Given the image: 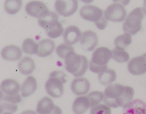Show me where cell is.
Segmentation results:
<instances>
[{"mask_svg":"<svg viewBox=\"0 0 146 114\" xmlns=\"http://www.w3.org/2000/svg\"><path fill=\"white\" fill-rule=\"evenodd\" d=\"M89 107V101L87 96H79L75 98L73 103L72 110L75 114H84Z\"/></svg>","mask_w":146,"mask_h":114,"instance_id":"obj_21","label":"cell"},{"mask_svg":"<svg viewBox=\"0 0 146 114\" xmlns=\"http://www.w3.org/2000/svg\"><path fill=\"white\" fill-rule=\"evenodd\" d=\"M18 109L17 104H13L6 101H1V113L6 112H10L12 113L16 112Z\"/></svg>","mask_w":146,"mask_h":114,"instance_id":"obj_32","label":"cell"},{"mask_svg":"<svg viewBox=\"0 0 146 114\" xmlns=\"http://www.w3.org/2000/svg\"><path fill=\"white\" fill-rule=\"evenodd\" d=\"M66 81V75L63 72L60 71L52 72L45 84L46 92L52 98H60L64 93L63 84Z\"/></svg>","mask_w":146,"mask_h":114,"instance_id":"obj_3","label":"cell"},{"mask_svg":"<svg viewBox=\"0 0 146 114\" xmlns=\"http://www.w3.org/2000/svg\"><path fill=\"white\" fill-rule=\"evenodd\" d=\"M80 15L84 20L94 22L100 30H103L108 25V20L104 17L103 10L96 6H83L80 10Z\"/></svg>","mask_w":146,"mask_h":114,"instance_id":"obj_5","label":"cell"},{"mask_svg":"<svg viewBox=\"0 0 146 114\" xmlns=\"http://www.w3.org/2000/svg\"><path fill=\"white\" fill-rule=\"evenodd\" d=\"M55 10L63 17H70L77 11L78 3L76 0H57L54 3Z\"/></svg>","mask_w":146,"mask_h":114,"instance_id":"obj_8","label":"cell"},{"mask_svg":"<svg viewBox=\"0 0 146 114\" xmlns=\"http://www.w3.org/2000/svg\"><path fill=\"white\" fill-rule=\"evenodd\" d=\"M144 18V13L142 8L140 7L134 8L125 19L123 24V30L125 33L135 35L141 30Z\"/></svg>","mask_w":146,"mask_h":114,"instance_id":"obj_6","label":"cell"},{"mask_svg":"<svg viewBox=\"0 0 146 114\" xmlns=\"http://www.w3.org/2000/svg\"><path fill=\"white\" fill-rule=\"evenodd\" d=\"M25 10L26 13L29 15L37 19L44 12L49 10L47 5L40 1H29L26 4Z\"/></svg>","mask_w":146,"mask_h":114,"instance_id":"obj_14","label":"cell"},{"mask_svg":"<svg viewBox=\"0 0 146 114\" xmlns=\"http://www.w3.org/2000/svg\"><path fill=\"white\" fill-rule=\"evenodd\" d=\"M112 58L118 63H125L130 59L128 53L123 49L115 48L112 50Z\"/></svg>","mask_w":146,"mask_h":114,"instance_id":"obj_27","label":"cell"},{"mask_svg":"<svg viewBox=\"0 0 146 114\" xmlns=\"http://www.w3.org/2000/svg\"><path fill=\"white\" fill-rule=\"evenodd\" d=\"M36 112L38 114H62L60 108L54 105L51 99L46 96L38 102Z\"/></svg>","mask_w":146,"mask_h":114,"instance_id":"obj_9","label":"cell"},{"mask_svg":"<svg viewBox=\"0 0 146 114\" xmlns=\"http://www.w3.org/2000/svg\"><path fill=\"white\" fill-rule=\"evenodd\" d=\"M145 107H146V105H145Z\"/></svg>","mask_w":146,"mask_h":114,"instance_id":"obj_37","label":"cell"},{"mask_svg":"<svg viewBox=\"0 0 146 114\" xmlns=\"http://www.w3.org/2000/svg\"><path fill=\"white\" fill-rule=\"evenodd\" d=\"M22 48L23 51L26 54H37L39 50V45L31 38H27L23 41Z\"/></svg>","mask_w":146,"mask_h":114,"instance_id":"obj_24","label":"cell"},{"mask_svg":"<svg viewBox=\"0 0 146 114\" xmlns=\"http://www.w3.org/2000/svg\"><path fill=\"white\" fill-rule=\"evenodd\" d=\"M65 69L75 77H80L86 72L89 62L86 57L72 51L65 58Z\"/></svg>","mask_w":146,"mask_h":114,"instance_id":"obj_2","label":"cell"},{"mask_svg":"<svg viewBox=\"0 0 146 114\" xmlns=\"http://www.w3.org/2000/svg\"><path fill=\"white\" fill-rule=\"evenodd\" d=\"M21 88L19 83L13 79H7L1 84V95L6 96H15L19 95Z\"/></svg>","mask_w":146,"mask_h":114,"instance_id":"obj_16","label":"cell"},{"mask_svg":"<svg viewBox=\"0 0 146 114\" xmlns=\"http://www.w3.org/2000/svg\"><path fill=\"white\" fill-rule=\"evenodd\" d=\"M72 51H74V48L70 45H66V43L60 44L56 48V52L58 57L61 58H64V59L66 57V55Z\"/></svg>","mask_w":146,"mask_h":114,"instance_id":"obj_29","label":"cell"},{"mask_svg":"<svg viewBox=\"0 0 146 114\" xmlns=\"http://www.w3.org/2000/svg\"><path fill=\"white\" fill-rule=\"evenodd\" d=\"M143 11L146 15V0L144 1V7H143Z\"/></svg>","mask_w":146,"mask_h":114,"instance_id":"obj_35","label":"cell"},{"mask_svg":"<svg viewBox=\"0 0 146 114\" xmlns=\"http://www.w3.org/2000/svg\"><path fill=\"white\" fill-rule=\"evenodd\" d=\"M98 43V35L92 31H86L82 33L80 40V46L84 51L94 50Z\"/></svg>","mask_w":146,"mask_h":114,"instance_id":"obj_12","label":"cell"},{"mask_svg":"<svg viewBox=\"0 0 146 114\" xmlns=\"http://www.w3.org/2000/svg\"><path fill=\"white\" fill-rule=\"evenodd\" d=\"M82 33L80 29L75 25L67 27L63 33V40L65 43L68 45H73L81 40Z\"/></svg>","mask_w":146,"mask_h":114,"instance_id":"obj_13","label":"cell"},{"mask_svg":"<svg viewBox=\"0 0 146 114\" xmlns=\"http://www.w3.org/2000/svg\"><path fill=\"white\" fill-rule=\"evenodd\" d=\"M87 98H88L89 101L90 107L93 108L96 105H99L100 102L103 100L104 99V93L101 91H92L87 95Z\"/></svg>","mask_w":146,"mask_h":114,"instance_id":"obj_28","label":"cell"},{"mask_svg":"<svg viewBox=\"0 0 146 114\" xmlns=\"http://www.w3.org/2000/svg\"><path fill=\"white\" fill-rule=\"evenodd\" d=\"M112 58V51L106 47H99L92 53L91 60L89 63L90 71L100 74L108 69V63Z\"/></svg>","mask_w":146,"mask_h":114,"instance_id":"obj_4","label":"cell"},{"mask_svg":"<svg viewBox=\"0 0 146 114\" xmlns=\"http://www.w3.org/2000/svg\"><path fill=\"white\" fill-rule=\"evenodd\" d=\"M37 87L36 79L34 76H28L22 84L20 91L22 97L27 98L35 93Z\"/></svg>","mask_w":146,"mask_h":114,"instance_id":"obj_19","label":"cell"},{"mask_svg":"<svg viewBox=\"0 0 146 114\" xmlns=\"http://www.w3.org/2000/svg\"><path fill=\"white\" fill-rule=\"evenodd\" d=\"M104 15L108 21L121 22L126 19L127 10L122 4L115 3L108 7L104 11Z\"/></svg>","mask_w":146,"mask_h":114,"instance_id":"obj_7","label":"cell"},{"mask_svg":"<svg viewBox=\"0 0 146 114\" xmlns=\"http://www.w3.org/2000/svg\"><path fill=\"white\" fill-rule=\"evenodd\" d=\"M128 70L134 75H143L146 73V53L142 56L132 58L128 63Z\"/></svg>","mask_w":146,"mask_h":114,"instance_id":"obj_10","label":"cell"},{"mask_svg":"<svg viewBox=\"0 0 146 114\" xmlns=\"http://www.w3.org/2000/svg\"><path fill=\"white\" fill-rule=\"evenodd\" d=\"M132 41V35L128 33H124L116 37L114 43L116 48L125 49L131 45Z\"/></svg>","mask_w":146,"mask_h":114,"instance_id":"obj_25","label":"cell"},{"mask_svg":"<svg viewBox=\"0 0 146 114\" xmlns=\"http://www.w3.org/2000/svg\"><path fill=\"white\" fill-rule=\"evenodd\" d=\"M72 91L77 96L87 94L90 89V84L86 78H76L72 81L70 86Z\"/></svg>","mask_w":146,"mask_h":114,"instance_id":"obj_15","label":"cell"},{"mask_svg":"<svg viewBox=\"0 0 146 114\" xmlns=\"http://www.w3.org/2000/svg\"><path fill=\"white\" fill-rule=\"evenodd\" d=\"M145 103L140 99H135L123 107L122 114H146Z\"/></svg>","mask_w":146,"mask_h":114,"instance_id":"obj_17","label":"cell"},{"mask_svg":"<svg viewBox=\"0 0 146 114\" xmlns=\"http://www.w3.org/2000/svg\"><path fill=\"white\" fill-rule=\"evenodd\" d=\"M90 114H111L110 107L106 105L99 104L90 109Z\"/></svg>","mask_w":146,"mask_h":114,"instance_id":"obj_31","label":"cell"},{"mask_svg":"<svg viewBox=\"0 0 146 114\" xmlns=\"http://www.w3.org/2000/svg\"><path fill=\"white\" fill-rule=\"evenodd\" d=\"M21 96L20 94L15 96H6L1 95V101H6L8 103L17 104L21 101Z\"/></svg>","mask_w":146,"mask_h":114,"instance_id":"obj_33","label":"cell"},{"mask_svg":"<svg viewBox=\"0 0 146 114\" xmlns=\"http://www.w3.org/2000/svg\"><path fill=\"white\" fill-rule=\"evenodd\" d=\"M45 31L46 34L48 35V36L49 37L52 38V39H56V38H58L64 33L63 25L60 22H58L54 27Z\"/></svg>","mask_w":146,"mask_h":114,"instance_id":"obj_30","label":"cell"},{"mask_svg":"<svg viewBox=\"0 0 146 114\" xmlns=\"http://www.w3.org/2000/svg\"><path fill=\"white\" fill-rule=\"evenodd\" d=\"M134 93L132 87L111 84L104 91V103L111 108H123L133 100Z\"/></svg>","mask_w":146,"mask_h":114,"instance_id":"obj_1","label":"cell"},{"mask_svg":"<svg viewBox=\"0 0 146 114\" xmlns=\"http://www.w3.org/2000/svg\"><path fill=\"white\" fill-rule=\"evenodd\" d=\"M1 57L5 60L17 61L21 58L22 55V49L19 46L13 45H10L1 50Z\"/></svg>","mask_w":146,"mask_h":114,"instance_id":"obj_18","label":"cell"},{"mask_svg":"<svg viewBox=\"0 0 146 114\" xmlns=\"http://www.w3.org/2000/svg\"><path fill=\"white\" fill-rule=\"evenodd\" d=\"M58 22L59 16L58 14L49 10L44 12L38 18V24L45 31L54 27Z\"/></svg>","mask_w":146,"mask_h":114,"instance_id":"obj_11","label":"cell"},{"mask_svg":"<svg viewBox=\"0 0 146 114\" xmlns=\"http://www.w3.org/2000/svg\"><path fill=\"white\" fill-rule=\"evenodd\" d=\"M116 79V73L113 69H107L98 75V80L102 85L106 86L112 83Z\"/></svg>","mask_w":146,"mask_h":114,"instance_id":"obj_23","label":"cell"},{"mask_svg":"<svg viewBox=\"0 0 146 114\" xmlns=\"http://www.w3.org/2000/svg\"><path fill=\"white\" fill-rule=\"evenodd\" d=\"M22 7V1L21 0H7L4 4L5 11L10 15L17 14Z\"/></svg>","mask_w":146,"mask_h":114,"instance_id":"obj_26","label":"cell"},{"mask_svg":"<svg viewBox=\"0 0 146 114\" xmlns=\"http://www.w3.org/2000/svg\"><path fill=\"white\" fill-rule=\"evenodd\" d=\"M1 114H13V113L10 112H4V113H1Z\"/></svg>","mask_w":146,"mask_h":114,"instance_id":"obj_36","label":"cell"},{"mask_svg":"<svg viewBox=\"0 0 146 114\" xmlns=\"http://www.w3.org/2000/svg\"><path fill=\"white\" fill-rule=\"evenodd\" d=\"M20 114H38L37 112H35L34 110H25L22 112Z\"/></svg>","mask_w":146,"mask_h":114,"instance_id":"obj_34","label":"cell"},{"mask_svg":"<svg viewBox=\"0 0 146 114\" xmlns=\"http://www.w3.org/2000/svg\"><path fill=\"white\" fill-rule=\"evenodd\" d=\"M55 48V43L53 41L49 39H44L39 43V50L37 56L40 57H47L51 55Z\"/></svg>","mask_w":146,"mask_h":114,"instance_id":"obj_20","label":"cell"},{"mask_svg":"<svg viewBox=\"0 0 146 114\" xmlns=\"http://www.w3.org/2000/svg\"><path fill=\"white\" fill-rule=\"evenodd\" d=\"M18 66L20 72L23 75L31 74L36 69L34 60L29 57H24L21 58L19 61Z\"/></svg>","mask_w":146,"mask_h":114,"instance_id":"obj_22","label":"cell"}]
</instances>
